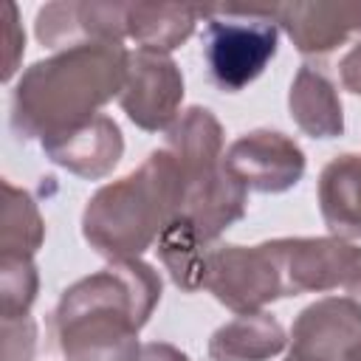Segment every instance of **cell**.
Listing matches in <instances>:
<instances>
[{"instance_id": "6da1fadb", "label": "cell", "mask_w": 361, "mask_h": 361, "mask_svg": "<svg viewBox=\"0 0 361 361\" xmlns=\"http://www.w3.org/2000/svg\"><path fill=\"white\" fill-rule=\"evenodd\" d=\"M161 302V274L135 259H110L68 285L51 313V338L65 361H138V333Z\"/></svg>"}, {"instance_id": "7a4b0ae2", "label": "cell", "mask_w": 361, "mask_h": 361, "mask_svg": "<svg viewBox=\"0 0 361 361\" xmlns=\"http://www.w3.org/2000/svg\"><path fill=\"white\" fill-rule=\"evenodd\" d=\"M127 45H76L37 59L11 90L8 124L20 141H45L71 133L121 96L127 79Z\"/></svg>"}, {"instance_id": "3957f363", "label": "cell", "mask_w": 361, "mask_h": 361, "mask_svg": "<svg viewBox=\"0 0 361 361\" xmlns=\"http://www.w3.org/2000/svg\"><path fill=\"white\" fill-rule=\"evenodd\" d=\"M183 192L178 161L164 147L152 149L138 169L90 195L82 212V237L107 259H135L180 214Z\"/></svg>"}, {"instance_id": "277c9868", "label": "cell", "mask_w": 361, "mask_h": 361, "mask_svg": "<svg viewBox=\"0 0 361 361\" xmlns=\"http://www.w3.org/2000/svg\"><path fill=\"white\" fill-rule=\"evenodd\" d=\"M279 25L268 6H217L206 14L203 59L223 93L245 90L276 56Z\"/></svg>"}, {"instance_id": "5b68a950", "label": "cell", "mask_w": 361, "mask_h": 361, "mask_svg": "<svg viewBox=\"0 0 361 361\" xmlns=\"http://www.w3.org/2000/svg\"><path fill=\"white\" fill-rule=\"evenodd\" d=\"M203 288L237 316L259 313L265 305L285 296L282 276L268 243L209 248Z\"/></svg>"}, {"instance_id": "8992f818", "label": "cell", "mask_w": 361, "mask_h": 361, "mask_svg": "<svg viewBox=\"0 0 361 361\" xmlns=\"http://www.w3.org/2000/svg\"><path fill=\"white\" fill-rule=\"evenodd\" d=\"M276 259L285 296L322 293L338 285L361 268V245L338 237H276L268 240Z\"/></svg>"}, {"instance_id": "52a82bcc", "label": "cell", "mask_w": 361, "mask_h": 361, "mask_svg": "<svg viewBox=\"0 0 361 361\" xmlns=\"http://www.w3.org/2000/svg\"><path fill=\"white\" fill-rule=\"evenodd\" d=\"M183 73L169 54L135 48L127 59V79L118 96L127 118L144 133L169 130L180 113Z\"/></svg>"}, {"instance_id": "ba28073f", "label": "cell", "mask_w": 361, "mask_h": 361, "mask_svg": "<svg viewBox=\"0 0 361 361\" xmlns=\"http://www.w3.org/2000/svg\"><path fill=\"white\" fill-rule=\"evenodd\" d=\"M223 166L248 192L282 195L302 180L307 161L290 135L279 130H251L228 144Z\"/></svg>"}, {"instance_id": "9c48e42d", "label": "cell", "mask_w": 361, "mask_h": 361, "mask_svg": "<svg viewBox=\"0 0 361 361\" xmlns=\"http://www.w3.org/2000/svg\"><path fill=\"white\" fill-rule=\"evenodd\" d=\"M34 34L54 54L90 42L124 45L127 3H90V0L45 3L37 11Z\"/></svg>"}, {"instance_id": "30bf717a", "label": "cell", "mask_w": 361, "mask_h": 361, "mask_svg": "<svg viewBox=\"0 0 361 361\" xmlns=\"http://www.w3.org/2000/svg\"><path fill=\"white\" fill-rule=\"evenodd\" d=\"M361 341V305L350 296L310 302L290 327V353L313 361H341Z\"/></svg>"}, {"instance_id": "8fae6325", "label": "cell", "mask_w": 361, "mask_h": 361, "mask_svg": "<svg viewBox=\"0 0 361 361\" xmlns=\"http://www.w3.org/2000/svg\"><path fill=\"white\" fill-rule=\"evenodd\" d=\"M268 11L305 56L330 54L361 34V6L350 3H276Z\"/></svg>"}, {"instance_id": "7c38bea8", "label": "cell", "mask_w": 361, "mask_h": 361, "mask_svg": "<svg viewBox=\"0 0 361 361\" xmlns=\"http://www.w3.org/2000/svg\"><path fill=\"white\" fill-rule=\"evenodd\" d=\"M39 147L48 161L85 180L107 178L124 155V138L118 124L102 113L71 133L45 138Z\"/></svg>"}, {"instance_id": "4fadbf2b", "label": "cell", "mask_w": 361, "mask_h": 361, "mask_svg": "<svg viewBox=\"0 0 361 361\" xmlns=\"http://www.w3.org/2000/svg\"><path fill=\"white\" fill-rule=\"evenodd\" d=\"M248 189L220 164L212 175L195 180L183 192L180 214L192 223L200 243L209 248L226 228L245 217Z\"/></svg>"}, {"instance_id": "5bb4252c", "label": "cell", "mask_w": 361, "mask_h": 361, "mask_svg": "<svg viewBox=\"0 0 361 361\" xmlns=\"http://www.w3.org/2000/svg\"><path fill=\"white\" fill-rule=\"evenodd\" d=\"M164 149L178 161L183 183L189 186L223 164V127L209 107L192 104L166 130Z\"/></svg>"}, {"instance_id": "9a60e30c", "label": "cell", "mask_w": 361, "mask_h": 361, "mask_svg": "<svg viewBox=\"0 0 361 361\" xmlns=\"http://www.w3.org/2000/svg\"><path fill=\"white\" fill-rule=\"evenodd\" d=\"M319 212L338 240H361V155L344 152L324 164L316 186Z\"/></svg>"}, {"instance_id": "2e32d148", "label": "cell", "mask_w": 361, "mask_h": 361, "mask_svg": "<svg viewBox=\"0 0 361 361\" xmlns=\"http://www.w3.org/2000/svg\"><path fill=\"white\" fill-rule=\"evenodd\" d=\"M288 110L293 124L319 141L338 138L344 133V107L336 85L324 71L305 62L288 90Z\"/></svg>"}, {"instance_id": "e0dca14e", "label": "cell", "mask_w": 361, "mask_h": 361, "mask_svg": "<svg viewBox=\"0 0 361 361\" xmlns=\"http://www.w3.org/2000/svg\"><path fill=\"white\" fill-rule=\"evenodd\" d=\"M288 347V336L268 310L243 313L220 324L209 338L212 361H271Z\"/></svg>"}, {"instance_id": "ac0fdd59", "label": "cell", "mask_w": 361, "mask_h": 361, "mask_svg": "<svg viewBox=\"0 0 361 361\" xmlns=\"http://www.w3.org/2000/svg\"><path fill=\"white\" fill-rule=\"evenodd\" d=\"M209 8L175 6V3H127V39L138 48L169 54L183 45L197 20H206Z\"/></svg>"}, {"instance_id": "d6986e66", "label": "cell", "mask_w": 361, "mask_h": 361, "mask_svg": "<svg viewBox=\"0 0 361 361\" xmlns=\"http://www.w3.org/2000/svg\"><path fill=\"white\" fill-rule=\"evenodd\" d=\"M155 245H158V257H161L164 268L169 271V279L175 282L178 290L195 293L203 288L209 248L200 243L197 231L192 228V223L183 214L172 217L164 226Z\"/></svg>"}, {"instance_id": "ffe728a7", "label": "cell", "mask_w": 361, "mask_h": 361, "mask_svg": "<svg viewBox=\"0 0 361 361\" xmlns=\"http://www.w3.org/2000/svg\"><path fill=\"white\" fill-rule=\"evenodd\" d=\"M3 220H0V254L34 257L45 240V220L31 192L3 180Z\"/></svg>"}, {"instance_id": "44dd1931", "label": "cell", "mask_w": 361, "mask_h": 361, "mask_svg": "<svg viewBox=\"0 0 361 361\" xmlns=\"http://www.w3.org/2000/svg\"><path fill=\"white\" fill-rule=\"evenodd\" d=\"M39 274L34 257L0 254V316L3 322L25 319L37 302Z\"/></svg>"}, {"instance_id": "7402d4cb", "label": "cell", "mask_w": 361, "mask_h": 361, "mask_svg": "<svg viewBox=\"0 0 361 361\" xmlns=\"http://www.w3.org/2000/svg\"><path fill=\"white\" fill-rule=\"evenodd\" d=\"M3 338L6 361H31L37 350V322L31 316L3 322Z\"/></svg>"}, {"instance_id": "603a6c76", "label": "cell", "mask_w": 361, "mask_h": 361, "mask_svg": "<svg viewBox=\"0 0 361 361\" xmlns=\"http://www.w3.org/2000/svg\"><path fill=\"white\" fill-rule=\"evenodd\" d=\"M3 14H6V65H3V79L11 82L14 73H17V65H20V56L25 51V34H23V25H20V14H17V6L14 3H6L3 6Z\"/></svg>"}, {"instance_id": "cb8c5ba5", "label": "cell", "mask_w": 361, "mask_h": 361, "mask_svg": "<svg viewBox=\"0 0 361 361\" xmlns=\"http://www.w3.org/2000/svg\"><path fill=\"white\" fill-rule=\"evenodd\" d=\"M338 79L344 90H350L353 96H361V39L338 59Z\"/></svg>"}, {"instance_id": "d4e9b609", "label": "cell", "mask_w": 361, "mask_h": 361, "mask_svg": "<svg viewBox=\"0 0 361 361\" xmlns=\"http://www.w3.org/2000/svg\"><path fill=\"white\" fill-rule=\"evenodd\" d=\"M138 361H189V355L169 341H147L141 344Z\"/></svg>"}, {"instance_id": "484cf974", "label": "cell", "mask_w": 361, "mask_h": 361, "mask_svg": "<svg viewBox=\"0 0 361 361\" xmlns=\"http://www.w3.org/2000/svg\"><path fill=\"white\" fill-rule=\"evenodd\" d=\"M344 288H347V296H350L353 302H358V305H361V268L347 279V285H344Z\"/></svg>"}, {"instance_id": "4316f807", "label": "cell", "mask_w": 361, "mask_h": 361, "mask_svg": "<svg viewBox=\"0 0 361 361\" xmlns=\"http://www.w3.org/2000/svg\"><path fill=\"white\" fill-rule=\"evenodd\" d=\"M341 361H361V341H358L355 347H350V350H347V355H344Z\"/></svg>"}, {"instance_id": "83f0119b", "label": "cell", "mask_w": 361, "mask_h": 361, "mask_svg": "<svg viewBox=\"0 0 361 361\" xmlns=\"http://www.w3.org/2000/svg\"><path fill=\"white\" fill-rule=\"evenodd\" d=\"M285 361H313V358H307V355H299V353H288V358Z\"/></svg>"}]
</instances>
